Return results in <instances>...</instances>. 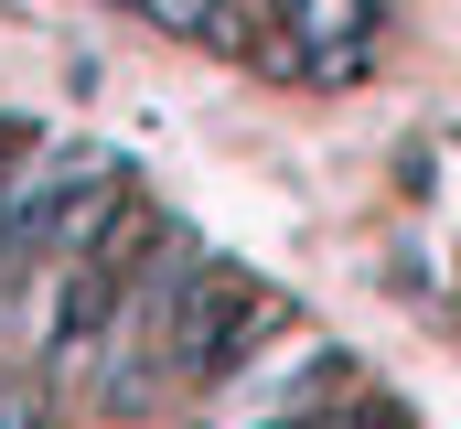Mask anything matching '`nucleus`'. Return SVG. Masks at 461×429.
I'll list each match as a JSON object with an SVG mask.
<instances>
[{"mask_svg": "<svg viewBox=\"0 0 461 429\" xmlns=\"http://www.w3.org/2000/svg\"><path fill=\"white\" fill-rule=\"evenodd\" d=\"M140 22H161V32H183V43H215V54H268L279 65V43H268V22L247 11V0H129Z\"/></svg>", "mask_w": 461, "mask_h": 429, "instance_id": "obj_2", "label": "nucleus"}, {"mask_svg": "<svg viewBox=\"0 0 461 429\" xmlns=\"http://www.w3.org/2000/svg\"><path fill=\"white\" fill-rule=\"evenodd\" d=\"M268 333H279V290L247 279L236 258H204V247H194V269L161 290V376H183V387H226Z\"/></svg>", "mask_w": 461, "mask_h": 429, "instance_id": "obj_1", "label": "nucleus"}, {"mask_svg": "<svg viewBox=\"0 0 461 429\" xmlns=\"http://www.w3.org/2000/svg\"><path fill=\"white\" fill-rule=\"evenodd\" d=\"M333 429H419V408H397V397H365V387H354Z\"/></svg>", "mask_w": 461, "mask_h": 429, "instance_id": "obj_4", "label": "nucleus"}, {"mask_svg": "<svg viewBox=\"0 0 461 429\" xmlns=\"http://www.w3.org/2000/svg\"><path fill=\"white\" fill-rule=\"evenodd\" d=\"M54 419V376L43 365H0V429H43Z\"/></svg>", "mask_w": 461, "mask_h": 429, "instance_id": "obj_3", "label": "nucleus"}, {"mask_svg": "<svg viewBox=\"0 0 461 429\" xmlns=\"http://www.w3.org/2000/svg\"><path fill=\"white\" fill-rule=\"evenodd\" d=\"M43 140V118H22V107H0V183H11V161Z\"/></svg>", "mask_w": 461, "mask_h": 429, "instance_id": "obj_5", "label": "nucleus"}]
</instances>
